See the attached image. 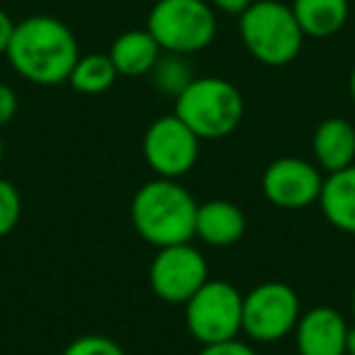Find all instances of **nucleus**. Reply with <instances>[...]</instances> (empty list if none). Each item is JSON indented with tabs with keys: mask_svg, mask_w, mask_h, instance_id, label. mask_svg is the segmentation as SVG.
Masks as SVG:
<instances>
[{
	"mask_svg": "<svg viewBox=\"0 0 355 355\" xmlns=\"http://www.w3.org/2000/svg\"><path fill=\"white\" fill-rule=\"evenodd\" d=\"M300 355H345L348 324L331 306H314L295 326Z\"/></svg>",
	"mask_w": 355,
	"mask_h": 355,
	"instance_id": "obj_11",
	"label": "nucleus"
},
{
	"mask_svg": "<svg viewBox=\"0 0 355 355\" xmlns=\"http://www.w3.org/2000/svg\"><path fill=\"white\" fill-rule=\"evenodd\" d=\"M239 32L248 54L266 66L292 64L304 44L295 12L280 0H253L239 15Z\"/></svg>",
	"mask_w": 355,
	"mask_h": 355,
	"instance_id": "obj_3",
	"label": "nucleus"
},
{
	"mask_svg": "<svg viewBox=\"0 0 355 355\" xmlns=\"http://www.w3.org/2000/svg\"><path fill=\"white\" fill-rule=\"evenodd\" d=\"M319 207L331 227L355 234V163L324 178Z\"/></svg>",
	"mask_w": 355,
	"mask_h": 355,
	"instance_id": "obj_14",
	"label": "nucleus"
},
{
	"mask_svg": "<svg viewBox=\"0 0 355 355\" xmlns=\"http://www.w3.org/2000/svg\"><path fill=\"white\" fill-rule=\"evenodd\" d=\"M314 158L324 171L336 173L355 161V127L343 117H329L314 132Z\"/></svg>",
	"mask_w": 355,
	"mask_h": 355,
	"instance_id": "obj_13",
	"label": "nucleus"
},
{
	"mask_svg": "<svg viewBox=\"0 0 355 355\" xmlns=\"http://www.w3.org/2000/svg\"><path fill=\"white\" fill-rule=\"evenodd\" d=\"M300 316V297L287 282L268 280L243 295L241 331L256 343L285 338L295 331Z\"/></svg>",
	"mask_w": 355,
	"mask_h": 355,
	"instance_id": "obj_7",
	"label": "nucleus"
},
{
	"mask_svg": "<svg viewBox=\"0 0 355 355\" xmlns=\"http://www.w3.org/2000/svg\"><path fill=\"white\" fill-rule=\"evenodd\" d=\"M129 214L139 236L156 248L195 239L198 202L188 188L171 178H156L141 185L134 195Z\"/></svg>",
	"mask_w": 355,
	"mask_h": 355,
	"instance_id": "obj_2",
	"label": "nucleus"
},
{
	"mask_svg": "<svg viewBox=\"0 0 355 355\" xmlns=\"http://www.w3.org/2000/svg\"><path fill=\"white\" fill-rule=\"evenodd\" d=\"M353 314H355V292H353Z\"/></svg>",
	"mask_w": 355,
	"mask_h": 355,
	"instance_id": "obj_28",
	"label": "nucleus"
},
{
	"mask_svg": "<svg viewBox=\"0 0 355 355\" xmlns=\"http://www.w3.org/2000/svg\"><path fill=\"white\" fill-rule=\"evenodd\" d=\"M12 35H15V22H12V17L6 10H0V54L8 51Z\"/></svg>",
	"mask_w": 355,
	"mask_h": 355,
	"instance_id": "obj_24",
	"label": "nucleus"
},
{
	"mask_svg": "<svg viewBox=\"0 0 355 355\" xmlns=\"http://www.w3.org/2000/svg\"><path fill=\"white\" fill-rule=\"evenodd\" d=\"M17 93L8 83H0V127H6L17 114Z\"/></svg>",
	"mask_w": 355,
	"mask_h": 355,
	"instance_id": "obj_22",
	"label": "nucleus"
},
{
	"mask_svg": "<svg viewBox=\"0 0 355 355\" xmlns=\"http://www.w3.org/2000/svg\"><path fill=\"white\" fill-rule=\"evenodd\" d=\"M175 114L200 139H222L241 124L243 98L234 83L217 76L195 78L175 98Z\"/></svg>",
	"mask_w": 355,
	"mask_h": 355,
	"instance_id": "obj_4",
	"label": "nucleus"
},
{
	"mask_svg": "<svg viewBox=\"0 0 355 355\" xmlns=\"http://www.w3.org/2000/svg\"><path fill=\"white\" fill-rule=\"evenodd\" d=\"M20 214H22L20 190H17L10 180L0 178V239L8 236V234L17 227Z\"/></svg>",
	"mask_w": 355,
	"mask_h": 355,
	"instance_id": "obj_19",
	"label": "nucleus"
},
{
	"mask_svg": "<svg viewBox=\"0 0 355 355\" xmlns=\"http://www.w3.org/2000/svg\"><path fill=\"white\" fill-rule=\"evenodd\" d=\"M207 280V261L190 241L158 248L148 268L153 295L168 304H185Z\"/></svg>",
	"mask_w": 355,
	"mask_h": 355,
	"instance_id": "obj_9",
	"label": "nucleus"
},
{
	"mask_svg": "<svg viewBox=\"0 0 355 355\" xmlns=\"http://www.w3.org/2000/svg\"><path fill=\"white\" fill-rule=\"evenodd\" d=\"M61 355H127V353L119 348V343H114L107 336L90 334L71 340Z\"/></svg>",
	"mask_w": 355,
	"mask_h": 355,
	"instance_id": "obj_20",
	"label": "nucleus"
},
{
	"mask_svg": "<svg viewBox=\"0 0 355 355\" xmlns=\"http://www.w3.org/2000/svg\"><path fill=\"white\" fill-rule=\"evenodd\" d=\"M17 76L37 85H59L69 80L78 61L73 32L51 15H32L17 22L6 51Z\"/></svg>",
	"mask_w": 355,
	"mask_h": 355,
	"instance_id": "obj_1",
	"label": "nucleus"
},
{
	"mask_svg": "<svg viewBox=\"0 0 355 355\" xmlns=\"http://www.w3.org/2000/svg\"><path fill=\"white\" fill-rule=\"evenodd\" d=\"M3 153H6V148H3V139H0V161H3Z\"/></svg>",
	"mask_w": 355,
	"mask_h": 355,
	"instance_id": "obj_27",
	"label": "nucleus"
},
{
	"mask_svg": "<svg viewBox=\"0 0 355 355\" xmlns=\"http://www.w3.org/2000/svg\"><path fill=\"white\" fill-rule=\"evenodd\" d=\"M243 295L227 280H207L185 302V324L202 345L236 338L241 334Z\"/></svg>",
	"mask_w": 355,
	"mask_h": 355,
	"instance_id": "obj_6",
	"label": "nucleus"
},
{
	"mask_svg": "<svg viewBox=\"0 0 355 355\" xmlns=\"http://www.w3.org/2000/svg\"><path fill=\"white\" fill-rule=\"evenodd\" d=\"M348 90H350V98H353V103H355V66H353V71H350Z\"/></svg>",
	"mask_w": 355,
	"mask_h": 355,
	"instance_id": "obj_26",
	"label": "nucleus"
},
{
	"mask_svg": "<svg viewBox=\"0 0 355 355\" xmlns=\"http://www.w3.org/2000/svg\"><path fill=\"white\" fill-rule=\"evenodd\" d=\"M146 30L166 54H198L217 37V15L207 0H158Z\"/></svg>",
	"mask_w": 355,
	"mask_h": 355,
	"instance_id": "obj_5",
	"label": "nucleus"
},
{
	"mask_svg": "<svg viewBox=\"0 0 355 355\" xmlns=\"http://www.w3.org/2000/svg\"><path fill=\"white\" fill-rule=\"evenodd\" d=\"M110 59L119 76L137 78V76H148L156 61L161 59V46L151 37L148 30H129L122 32L110 46Z\"/></svg>",
	"mask_w": 355,
	"mask_h": 355,
	"instance_id": "obj_15",
	"label": "nucleus"
},
{
	"mask_svg": "<svg viewBox=\"0 0 355 355\" xmlns=\"http://www.w3.org/2000/svg\"><path fill=\"white\" fill-rule=\"evenodd\" d=\"M117 69H114L110 54H85L78 56L73 71L69 76V83L73 90L83 95H100L110 90L117 80Z\"/></svg>",
	"mask_w": 355,
	"mask_h": 355,
	"instance_id": "obj_17",
	"label": "nucleus"
},
{
	"mask_svg": "<svg viewBox=\"0 0 355 355\" xmlns=\"http://www.w3.org/2000/svg\"><path fill=\"white\" fill-rule=\"evenodd\" d=\"M202 139L175 112L158 117L144 134V158L158 178L178 180L195 168Z\"/></svg>",
	"mask_w": 355,
	"mask_h": 355,
	"instance_id": "obj_8",
	"label": "nucleus"
},
{
	"mask_svg": "<svg viewBox=\"0 0 355 355\" xmlns=\"http://www.w3.org/2000/svg\"><path fill=\"white\" fill-rule=\"evenodd\" d=\"M198 355H258V353L248 343H243V340L229 338V340H219V343L202 345V350Z\"/></svg>",
	"mask_w": 355,
	"mask_h": 355,
	"instance_id": "obj_21",
	"label": "nucleus"
},
{
	"mask_svg": "<svg viewBox=\"0 0 355 355\" xmlns=\"http://www.w3.org/2000/svg\"><path fill=\"white\" fill-rule=\"evenodd\" d=\"M148 76H151L153 85L163 95H171V98H178L195 80L190 64L180 54H161V59L156 61V66H153Z\"/></svg>",
	"mask_w": 355,
	"mask_h": 355,
	"instance_id": "obj_18",
	"label": "nucleus"
},
{
	"mask_svg": "<svg viewBox=\"0 0 355 355\" xmlns=\"http://www.w3.org/2000/svg\"><path fill=\"white\" fill-rule=\"evenodd\" d=\"M345 355H355V326L348 329V340H345Z\"/></svg>",
	"mask_w": 355,
	"mask_h": 355,
	"instance_id": "obj_25",
	"label": "nucleus"
},
{
	"mask_svg": "<svg viewBox=\"0 0 355 355\" xmlns=\"http://www.w3.org/2000/svg\"><path fill=\"white\" fill-rule=\"evenodd\" d=\"M321 185L319 168L304 158H277L263 173V195L280 209H304L319 202Z\"/></svg>",
	"mask_w": 355,
	"mask_h": 355,
	"instance_id": "obj_10",
	"label": "nucleus"
},
{
	"mask_svg": "<svg viewBox=\"0 0 355 355\" xmlns=\"http://www.w3.org/2000/svg\"><path fill=\"white\" fill-rule=\"evenodd\" d=\"M246 232V217L229 200H207L198 205L195 217V236L207 246L227 248L241 241Z\"/></svg>",
	"mask_w": 355,
	"mask_h": 355,
	"instance_id": "obj_12",
	"label": "nucleus"
},
{
	"mask_svg": "<svg viewBox=\"0 0 355 355\" xmlns=\"http://www.w3.org/2000/svg\"><path fill=\"white\" fill-rule=\"evenodd\" d=\"M290 8L304 37H314V40L338 35L350 15L348 0H292Z\"/></svg>",
	"mask_w": 355,
	"mask_h": 355,
	"instance_id": "obj_16",
	"label": "nucleus"
},
{
	"mask_svg": "<svg viewBox=\"0 0 355 355\" xmlns=\"http://www.w3.org/2000/svg\"><path fill=\"white\" fill-rule=\"evenodd\" d=\"M207 3L214 8V10H222V12H227V15L239 17L248 6H251L253 0H207Z\"/></svg>",
	"mask_w": 355,
	"mask_h": 355,
	"instance_id": "obj_23",
	"label": "nucleus"
}]
</instances>
